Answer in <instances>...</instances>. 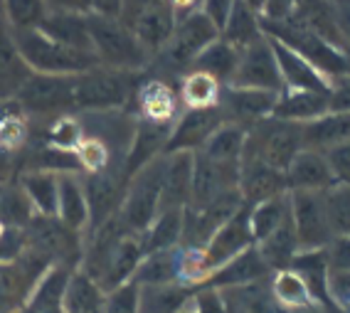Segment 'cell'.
<instances>
[{
  "label": "cell",
  "instance_id": "cell-1",
  "mask_svg": "<svg viewBox=\"0 0 350 313\" xmlns=\"http://www.w3.org/2000/svg\"><path fill=\"white\" fill-rule=\"evenodd\" d=\"M138 89V72L94 67L75 77V113H104L124 109Z\"/></svg>",
  "mask_w": 350,
  "mask_h": 313
},
{
  "label": "cell",
  "instance_id": "cell-2",
  "mask_svg": "<svg viewBox=\"0 0 350 313\" xmlns=\"http://www.w3.org/2000/svg\"><path fill=\"white\" fill-rule=\"evenodd\" d=\"M89 40H92V52L101 67L121 69V72H141L148 67V52L141 47L131 27L124 25L119 18H104V15H87Z\"/></svg>",
  "mask_w": 350,
  "mask_h": 313
},
{
  "label": "cell",
  "instance_id": "cell-3",
  "mask_svg": "<svg viewBox=\"0 0 350 313\" xmlns=\"http://www.w3.org/2000/svg\"><path fill=\"white\" fill-rule=\"evenodd\" d=\"M13 38L20 50V57L25 59L32 74L72 77L99 67V62H96V57L92 52L67 47V44L47 38L40 30H18L13 32Z\"/></svg>",
  "mask_w": 350,
  "mask_h": 313
},
{
  "label": "cell",
  "instance_id": "cell-4",
  "mask_svg": "<svg viewBox=\"0 0 350 313\" xmlns=\"http://www.w3.org/2000/svg\"><path fill=\"white\" fill-rule=\"evenodd\" d=\"M259 23H262V32L267 38L286 44L288 50L299 52L306 62H311L331 82L338 79V77L348 74V62H345L343 52L338 50V47H333L331 42H325L323 38H319L316 32L308 30L296 18H286L282 23H269V20L259 18Z\"/></svg>",
  "mask_w": 350,
  "mask_h": 313
},
{
  "label": "cell",
  "instance_id": "cell-5",
  "mask_svg": "<svg viewBox=\"0 0 350 313\" xmlns=\"http://www.w3.org/2000/svg\"><path fill=\"white\" fill-rule=\"evenodd\" d=\"M163 165H165V153L153 158L148 165L133 173L126 182L124 200L119 207V219L131 234H144L156 219L161 210V190H163Z\"/></svg>",
  "mask_w": 350,
  "mask_h": 313
},
{
  "label": "cell",
  "instance_id": "cell-6",
  "mask_svg": "<svg viewBox=\"0 0 350 313\" xmlns=\"http://www.w3.org/2000/svg\"><path fill=\"white\" fill-rule=\"evenodd\" d=\"M25 247L42 254L52 267L77 271L84 259L87 237L67 227L59 217L35 215L25 227Z\"/></svg>",
  "mask_w": 350,
  "mask_h": 313
},
{
  "label": "cell",
  "instance_id": "cell-7",
  "mask_svg": "<svg viewBox=\"0 0 350 313\" xmlns=\"http://www.w3.org/2000/svg\"><path fill=\"white\" fill-rule=\"evenodd\" d=\"M301 150H304V124L269 116L247 128L244 156L259 158L282 173H286V168Z\"/></svg>",
  "mask_w": 350,
  "mask_h": 313
},
{
  "label": "cell",
  "instance_id": "cell-8",
  "mask_svg": "<svg viewBox=\"0 0 350 313\" xmlns=\"http://www.w3.org/2000/svg\"><path fill=\"white\" fill-rule=\"evenodd\" d=\"M219 38V30L198 10L185 18L178 20V25L173 30V38L168 44L161 50V55L153 57L165 72H175V74H185L190 64L195 62V57L205 50L207 44H213Z\"/></svg>",
  "mask_w": 350,
  "mask_h": 313
},
{
  "label": "cell",
  "instance_id": "cell-9",
  "mask_svg": "<svg viewBox=\"0 0 350 313\" xmlns=\"http://www.w3.org/2000/svg\"><path fill=\"white\" fill-rule=\"evenodd\" d=\"M75 77L62 74H30L20 92L15 94L18 107L23 113L42 116V119H57L64 113H75Z\"/></svg>",
  "mask_w": 350,
  "mask_h": 313
},
{
  "label": "cell",
  "instance_id": "cell-10",
  "mask_svg": "<svg viewBox=\"0 0 350 313\" xmlns=\"http://www.w3.org/2000/svg\"><path fill=\"white\" fill-rule=\"evenodd\" d=\"M50 269L52 264L27 247L18 259L0 262V313L23 311L40 279Z\"/></svg>",
  "mask_w": 350,
  "mask_h": 313
},
{
  "label": "cell",
  "instance_id": "cell-11",
  "mask_svg": "<svg viewBox=\"0 0 350 313\" xmlns=\"http://www.w3.org/2000/svg\"><path fill=\"white\" fill-rule=\"evenodd\" d=\"M323 193H308V190L288 193L291 222H294L301 251L325 249L333 242V237H336L331 230V219H328V210H325Z\"/></svg>",
  "mask_w": 350,
  "mask_h": 313
},
{
  "label": "cell",
  "instance_id": "cell-12",
  "mask_svg": "<svg viewBox=\"0 0 350 313\" xmlns=\"http://www.w3.org/2000/svg\"><path fill=\"white\" fill-rule=\"evenodd\" d=\"M230 87L262 89V92H274V94L284 92L279 64H276L274 50H271V42L267 35L250 47L239 50V62L230 79Z\"/></svg>",
  "mask_w": 350,
  "mask_h": 313
},
{
  "label": "cell",
  "instance_id": "cell-13",
  "mask_svg": "<svg viewBox=\"0 0 350 313\" xmlns=\"http://www.w3.org/2000/svg\"><path fill=\"white\" fill-rule=\"evenodd\" d=\"M232 190H239V165L217 163L202 153H195L193 188H190V202L185 207L210 205Z\"/></svg>",
  "mask_w": 350,
  "mask_h": 313
},
{
  "label": "cell",
  "instance_id": "cell-14",
  "mask_svg": "<svg viewBox=\"0 0 350 313\" xmlns=\"http://www.w3.org/2000/svg\"><path fill=\"white\" fill-rule=\"evenodd\" d=\"M227 116L219 107H207V109H185L183 116H178L170 131L168 144H165V153H178V150H200L205 141L217 131L219 126L225 124Z\"/></svg>",
  "mask_w": 350,
  "mask_h": 313
},
{
  "label": "cell",
  "instance_id": "cell-15",
  "mask_svg": "<svg viewBox=\"0 0 350 313\" xmlns=\"http://www.w3.org/2000/svg\"><path fill=\"white\" fill-rule=\"evenodd\" d=\"M276 99L279 94L274 92H262V89H242V87H230L225 84L219 92V104L217 107L225 111L227 121L242 126H254L259 121L269 119L274 113Z\"/></svg>",
  "mask_w": 350,
  "mask_h": 313
},
{
  "label": "cell",
  "instance_id": "cell-16",
  "mask_svg": "<svg viewBox=\"0 0 350 313\" xmlns=\"http://www.w3.org/2000/svg\"><path fill=\"white\" fill-rule=\"evenodd\" d=\"M284 193H288V190L282 170L271 168L259 158L242 156V163H239V195H242L244 205H259V202L279 198Z\"/></svg>",
  "mask_w": 350,
  "mask_h": 313
},
{
  "label": "cell",
  "instance_id": "cell-17",
  "mask_svg": "<svg viewBox=\"0 0 350 313\" xmlns=\"http://www.w3.org/2000/svg\"><path fill=\"white\" fill-rule=\"evenodd\" d=\"M271 274L274 271L262 259L259 249L250 247V249H244L242 254H237V257L230 259L227 264H222L217 271H213L200 286H213L219 288V291H227V288H242V286H250V284L264 282Z\"/></svg>",
  "mask_w": 350,
  "mask_h": 313
},
{
  "label": "cell",
  "instance_id": "cell-18",
  "mask_svg": "<svg viewBox=\"0 0 350 313\" xmlns=\"http://www.w3.org/2000/svg\"><path fill=\"white\" fill-rule=\"evenodd\" d=\"M193 165L195 153L190 150L165 153L161 210H185V205L190 202V188H193Z\"/></svg>",
  "mask_w": 350,
  "mask_h": 313
},
{
  "label": "cell",
  "instance_id": "cell-19",
  "mask_svg": "<svg viewBox=\"0 0 350 313\" xmlns=\"http://www.w3.org/2000/svg\"><path fill=\"white\" fill-rule=\"evenodd\" d=\"M271 50H274L276 64H279V74H282L284 89H306V92H323L331 94V79L323 77L311 62H306L299 52L288 50L286 44L271 40Z\"/></svg>",
  "mask_w": 350,
  "mask_h": 313
},
{
  "label": "cell",
  "instance_id": "cell-20",
  "mask_svg": "<svg viewBox=\"0 0 350 313\" xmlns=\"http://www.w3.org/2000/svg\"><path fill=\"white\" fill-rule=\"evenodd\" d=\"M175 25H178V15H175V10L170 8L168 0H163V3L153 5L150 10L138 15L129 27H131V32L136 35L138 42H141V47L153 59V57L161 55V50L173 38Z\"/></svg>",
  "mask_w": 350,
  "mask_h": 313
},
{
  "label": "cell",
  "instance_id": "cell-21",
  "mask_svg": "<svg viewBox=\"0 0 350 313\" xmlns=\"http://www.w3.org/2000/svg\"><path fill=\"white\" fill-rule=\"evenodd\" d=\"M286 178V190L296 193V190H308V193H323L331 185H336L325 161V153L321 150L304 148L299 156L291 161V165L284 173Z\"/></svg>",
  "mask_w": 350,
  "mask_h": 313
},
{
  "label": "cell",
  "instance_id": "cell-22",
  "mask_svg": "<svg viewBox=\"0 0 350 313\" xmlns=\"http://www.w3.org/2000/svg\"><path fill=\"white\" fill-rule=\"evenodd\" d=\"M30 67L20 57L18 44H15L13 30L0 15V101L15 99V94L30 79Z\"/></svg>",
  "mask_w": 350,
  "mask_h": 313
},
{
  "label": "cell",
  "instance_id": "cell-23",
  "mask_svg": "<svg viewBox=\"0 0 350 313\" xmlns=\"http://www.w3.org/2000/svg\"><path fill=\"white\" fill-rule=\"evenodd\" d=\"M328 113V94L323 92H306V89H284L274 107V119L308 124Z\"/></svg>",
  "mask_w": 350,
  "mask_h": 313
},
{
  "label": "cell",
  "instance_id": "cell-24",
  "mask_svg": "<svg viewBox=\"0 0 350 313\" xmlns=\"http://www.w3.org/2000/svg\"><path fill=\"white\" fill-rule=\"evenodd\" d=\"M57 217L72 230L81 232L87 237L89 230V205L84 182L77 173H62L59 176V198H57Z\"/></svg>",
  "mask_w": 350,
  "mask_h": 313
},
{
  "label": "cell",
  "instance_id": "cell-25",
  "mask_svg": "<svg viewBox=\"0 0 350 313\" xmlns=\"http://www.w3.org/2000/svg\"><path fill=\"white\" fill-rule=\"evenodd\" d=\"M350 141V111H328L319 119L304 124V148L321 150L336 148Z\"/></svg>",
  "mask_w": 350,
  "mask_h": 313
},
{
  "label": "cell",
  "instance_id": "cell-26",
  "mask_svg": "<svg viewBox=\"0 0 350 313\" xmlns=\"http://www.w3.org/2000/svg\"><path fill=\"white\" fill-rule=\"evenodd\" d=\"M175 282H183V247L150 251L141 259L133 274V284L138 286H163Z\"/></svg>",
  "mask_w": 350,
  "mask_h": 313
},
{
  "label": "cell",
  "instance_id": "cell-27",
  "mask_svg": "<svg viewBox=\"0 0 350 313\" xmlns=\"http://www.w3.org/2000/svg\"><path fill=\"white\" fill-rule=\"evenodd\" d=\"M47 38L57 40V42L75 47V50L92 52V40H89V27H87V15L77 13H64V10H55L50 8L44 15L42 25L38 27ZM94 55V52H92Z\"/></svg>",
  "mask_w": 350,
  "mask_h": 313
},
{
  "label": "cell",
  "instance_id": "cell-28",
  "mask_svg": "<svg viewBox=\"0 0 350 313\" xmlns=\"http://www.w3.org/2000/svg\"><path fill=\"white\" fill-rule=\"evenodd\" d=\"M136 101L141 119L146 121H158V124H175V113H178V99L170 84L163 79H150L146 84H138L136 89Z\"/></svg>",
  "mask_w": 350,
  "mask_h": 313
},
{
  "label": "cell",
  "instance_id": "cell-29",
  "mask_svg": "<svg viewBox=\"0 0 350 313\" xmlns=\"http://www.w3.org/2000/svg\"><path fill=\"white\" fill-rule=\"evenodd\" d=\"M18 185L25 193L35 215L57 217V198H59V176L47 170H23L18 173Z\"/></svg>",
  "mask_w": 350,
  "mask_h": 313
},
{
  "label": "cell",
  "instance_id": "cell-30",
  "mask_svg": "<svg viewBox=\"0 0 350 313\" xmlns=\"http://www.w3.org/2000/svg\"><path fill=\"white\" fill-rule=\"evenodd\" d=\"M190 284L175 282L163 286H138V313H180L193 299Z\"/></svg>",
  "mask_w": 350,
  "mask_h": 313
},
{
  "label": "cell",
  "instance_id": "cell-31",
  "mask_svg": "<svg viewBox=\"0 0 350 313\" xmlns=\"http://www.w3.org/2000/svg\"><path fill=\"white\" fill-rule=\"evenodd\" d=\"M244 146H247V126L234 124V121H225L213 136L207 138L205 146L195 153L213 158L217 163H242Z\"/></svg>",
  "mask_w": 350,
  "mask_h": 313
},
{
  "label": "cell",
  "instance_id": "cell-32",
  "mask_svg": "<svg viewBox=\"0 0 350 313\" xmlns=\"http://www.w3.org/2000/svg\"><path fill=\"white\" fill-rule=\"evenodd\" d=\"M69 276H72V269L52 267L40 279V284L35 286V291H32V296L27 299V303L20 313H64L62 299Z\"/></svg>",
  "mask_w": 350,
  "mask_h": 313
},
{
  "label": "cell",
  "instance_id": "cell-33",
  "mask_svg": "<svg viewBox=\"0 0 350 313\" xmlns=\"http://www.w3.org/2000/svg\"><path fill=\"white\" fill-rule=\"evenodd\" d=\"M256 249L262 254V259L269 264L271 271H282L288 269L294 257L299 254V239H296L294 222H291V215L286 217L284 225H279L269 237H264L262 242H256Z\"/></svg>",
  "mask_w": 350,
  "mask_h": 313
},
{
  "label": "cell",
  "instance_id": "cell-34",
  "mask_svg": "<svg viewBox=\"0 0 350 313\" xmlns=\"http://www.w3.org/2000/svg\"><path fill=\"white\" fill-rule=\"evenodd\" d=\"M239 62V50L232 47L230 42H225L222 38H217L213 44H207L200 55L195 57V62L190 64L188 72H202V74H210L213 79H217L222 87L230 84L234 69Z\"/></svg>",
  "mask_w": 350,
  "mask_h": 313
},
{
  "label": "cell",
  "instance_id": "cell-35",
  "mask_svg": "<svg viewBox=\"0 0 350 313\" xmlns=\"http://www.w3.org/2000/svg\"><path fill=\"white\" fill-rule=\"evenodd\" d=\"M104 301L107 294L92 276H87L81 269L72 271L62 299L64 313H104Z\"/></svg>",
  "mask_w": 350,
  "mask_h": 313
},
{
  "label": "cell",
  "instance_id": "cell-36",
  "mask_svg": "<svg viewBox=\"0 0 350 313\" xmlns=\"http://www.w3.org/2000/svg\"><path fill=\"white\" fill-rule=\"evenodd\" d=\"M219 38L225 40V42H230L232 47H237V50L250 47V44L256 42V40L264 38L259 15H256L244 0H237L234 8H232L227 25L222 27V32H219Z\"/></svg>",
  "mask_w": 350,
  "mask_h": 313
},
{
  "label": "cell",
  "instance_id": "cell-37",
  "mask_svg": "<svg viewBox=\"0 0 350 313\" xmlns=\"http://www.w3.org/2000/svg\"><path fill=\"white\" fill-rule=\"evenodd\" d=\"M183 239V210H161L156 219L150 222L148 230L141 234L146 254L163 249H175L180 247Z\"/></svg>",
  "mask_w": 350,
  "mask_h": 313
},
{
  "label": "cell",
  "instance_id": "cell-38",
  "mask_svg": "<svg viewBox=\"0 0 350 313\" xmlns=\"http://www.w3.org/2000/svg\"><path fill=\"white\" fill-rule=\"evenodd\" d=\"M288 215H291L288 193L279 195V198H271V200H264V202H259V205H252L250 207V230H252V237H254V245L256 242H262L264 237H269L279 225H284Z\"/></svg>",
  "mask_w": 350,
  "mask_h": 313
},
{
  "label": "cell",
  "instance_id": "cell-39",
  "mask_svg": "<svg viewBox=\"0 0 350 313\" xmlns=\"http://www.w3.org/2000/svg\"><path fill=\"white\" fill-rule=\"evenodd\" d=\"M269 291H271V296H274L276 303L284 308L316 306V301H313L306 282H304L294 269L274 271V274L269 276Z\"/></svg>",
  "mask_w": 350,
  "mask_h": 313
},
{
  "label": "cell",
  "instance_id": "cell-40",
  "mask_svg": "<svg viewBox=\"0 0 350 313\" xmlns=\"http://www.w3.org/2000/svg\"><path fill=\"white\" fill-rule=\"evenodd\" d=\"M50 10L47 0H0V15L13 32L38 30Z\"/></svg>",
  "mask_w": 350,
  "mask_h": 313
},
{
  "label": "cell",
  "instance_id": "cell-41",
  "mask_svg": "<svg viewBox=\"0 0 350 313\" xmlns=\"http://www.w3.org/2000/svg\"><path fill=\"white\" fill-rule=\"evenodd\" d=\"M222 84L202 72H185L180 82V101L188 109H207L219 104Z\"/></svg>",
  "mask_w": 350,
  "mask_h": 313
},
{
  "label": "cell",
  "instance_id": "cell-42",
  "mask_svg": "<svg viewBox=\"0 0 350 313\" xmlns=\"http://www.w3.org/2000/svg\"><path fill=\"white\" fill-rule=\"evenodd\" d=\"M32 217H35V210L18 182H0V225L27 227Z\"/></svg>",
  "mask_w": 350,
  "mask_h": 313
},
{
  "label": "cell",
  "instance_id": "cell-43",
  "mask_svg": "<svg viewBox=\"0 0 350 313\" xmlns=\"http://www.w3.org/2000/svg\"><path fill=\"white\" fill-rule=\"evenodd\" d=\"M81 138H84V126L77 113H64V116L50 119L47 131H44V144L59 150H77Z\"/></svg>",
  "mask_w": 350,
  "mask_h": 313
},
{
  "label": "cell",
  "instance_id": "cell-44",
  "mask_svg": "<svg viewBox=\"0 0 350 313\" xmlns=\"http://www.w3.org/2000/svg\"><path fill=\"white\" fill-rule=\"evenodd\" d=\"M323 198L333 234L336 237H350V185L336 182L325 190Z\"/></svg>",
  "mask_w": 350,
  "mask_h": 313
},
{
  "label": "cell",
  "instance_id": "cell-45",
  "mask_svg": "<svg viewBox=\"0 0 350 313\" xmlns=\"http://www.w3.org/2000/svg\"><path fill=\"white\" fill-rule=\"evenodd\" d=\"M325 303L340 313H350V271L328 269V279H325Z\"/></svg>",
  "mask_w": 350,
  "mask_h": 313
},
{
  "label": "cell",
  "instance_id": "cell-46",
  "mask_svg": "<svg viewBox=\"0 0 350 313\" xmlns=\"http://www.w3.org/2000/svg\"><path fill=\"white\" fill-rule=\"evenodd\" d=\"M104 313H138V284L129 282L109 291L104 301Z\"/></svg>",
  "mask_w": 350,
  "mask_h": 313
},
{
  "label": "cell",
  "instance_id": "cell-47",
  "mask_svg": "<svg viewBox=\"0 0 350 313\" xmlns=\"http://www.w3.org/2000/svg\"><path fill=\"white\" fill-rule=\"evenodd\" d=\"M325 161H328L333 180L340 185H350V141L325 150Z\"/></svg>",
  "mask_w": 350,
  "mask_h": 313
},
{
  "label": "cell",
  "instance_id": "cell-48",
  "mask_svg": "<svg viewBox=\"0 0 350 313\" xmlns=\"http://www.w3.org/2000/svg\"><path fill=\"white\" fill-rule=\"evenodd\" d=\"M234 3H237V0H202L200 13L205 15L219 32H222V27H225L227 20H230V13H232V8H234Z\"/></svg>",
  "mask_w": 350,
  "mask_h": 313
},
{
  "label": "cell",
  "instance_id": "cell-49",
  "mask_svg": "<svg viewBox=\"0 0 350 313\" xmlns=\"http://www.w3.org/2000/svg\"><path fill=\"white\" fill-rule=\"evenodd\" d=\"M328 111H350V74L338 77L331 82Z\"/></svg>",
  "mask_w": 350,
  "mask_h": 313
},
{
  "label": "cell",
  "instance_id": "cell-50",
  "mask_svg": "<svg viewBox=\"0 0 350 313\" xmlns=\"http://www.w3.org/2000/svg\"><path fill=\"white\" fill-rule=\"evenodd\" d=\"M331 269L350 271V237H333V242L325 247Z\"/></svg>",
  "mask_w": 350,
  "mask_h": 313
},
{
  "label": "cell",
  "instance_id": "cell-51",
  "mask_svg": "<svg viewBox=\"0 0 350 313\" xmlns=\"http://www.w3.org/2000/svg\"><path fill=\"white\" fill-rule=\"evenodd\" d=\"M294 8H296V0H267L262 20H269V23H282V20H286L288 15L294 13Z\"/></svg>",
  "mask_w": 350,
  "mask_h": 313
},
{
  "label": "cell",
  "instance_id": "cell-52",
  "mask_svg": "<svg viewBox=\"0 0 350 313\" xmlns=\"http://www.w3.org/2000/svg\"><path fill=\"white\" fill-rule=\"evenodd\" d=\"M158 3H163V0H124V3H121V18L119 20L124 23V25H131L138 15L146 13V10H150V8L158 5Z\"/></svg>",
  "mask_w": 350,
  "mask_h": 313
},
{
  "label": "cell",
  "instance_id": "cell-53",
  "mask_svg": "<svg viewBox=\"0 0 350 313\" xmlns=\"http://www.w3.org/2000/svg\"><path fill=\"white\" fill-rule=\"evenodd\" d=\"M20 170V161L15 150L0 148V182H10V178Z\"/></svg>",
  "mask_w": 350,
  "mask_h": 313
},
{
  "label": "cell",
  "instance_id": "cell-54",
  "mask_svg": "<svg viewBox=\"0 0 350 313\" xmlns=\"http://www.w3.org/2000/svg\"><path fill=\"white\" fill-rule=\"evenodd\" d=\"M47 3H50V8L64 10V13H77V15L92 13V0H47Z\"/></svg>",
  "mask_w": 350,
  "mask_h": 313
},
{
  "label": "cell",
  "instance_id": "cell-55",
  "mask_svg": "<svg viewBox=\"0 0 350 313\" xmlns=\"http://www.w3.org/2000/svg\"><path fill=\"white\" fill-rule=\"evenodd\" d=\"M121 3L124 0H92V13L104 18H121Z\"/></svg>",
  "mask_w": 350,
  "mask_h": 313
},
{
  "label": "cell",
  "instance_id": "cell-56",
  "mask_svg": "<svg viewBox=\"0 0 350 313\" xmlns=\"http://www.w3.org/2000/svg\"><path fill=\"white\" fill-rule=\"evenodd\" d=\"M168 3L175 10V15H178V20L185 18V15H190V13H198L202 5V0H168Z\"/></svg>",
  "mask_w": 350,
  "mask_h": 313
},
{
  "label": "cell",
  "instance_id": "cell-57",
  "mask_svg": "<svg viewBox=\"0 0 350 313\" xmlns=\"http://www.w3.org/2000/svg\"><path fill=\"white\" fill-rule=\"evenodd\" d=\"M225 294V313H250L242 306V301L234 296V291H222Z\"/></svg>",
  "mask_w": 350,
  "mask_h": 313
},
{
  "label": "cell",
  "instance_id": "cell-58",
  "mask_svg": "<svg viewBox=\"0 0 350 313\" xmlns=\"http://www.w3.org/2000/svg\"><path fill=\"white\" fill-rule=\"evenodd\" d=\"M244 3H247V5H250L252 10H254V13L259 15V18H262V13H264V5H267V0H244Z\"/></svg>",
  "mask_w": 350,
  "mask_h": 313
},
{
  "label": "cell",
  "instance_id": "cell-59",
  "mask_svg": "<svg viewBox=\"0 0 350 313\" xmlns=\"http://www.w3.org/2000/svg\"><path fill=\"white\" fill-rule=\"evenodd\" d=\"M321 308H325V313H340V311H336V308L328 306V303H325V306H321Z\"/></svg>",
  "mask_w": 350,
  "mask_h": 313
},
{
  "label": "cell",
  "instance_id": "cell-60",
  "mask_svg": "<svg viewBox=\"0 0 350 313\" xmlns=\"http://www.w3.org/2000/svg\"><path fill=\"white\" fill-rule=\"evenodd\" d=\"M180 313H195V311H193V308H190V301H188V306L183 308V311H180Z\"/></svg>",
  "mask_w": 350,
  "mask_h": 313
},
{
  "label": "cell",
  "instance_id": "cell-61",
  "mask_svg": "<svg viewBox=\"0 0 350 313\" xmlns=\"http://www.w3.org/2000/svg\"><path fill=\"white\" fill-rule=\"evenodd\" d=\"M3 232H5V225H0V239H3Z\"/></svg>",
  "mask_w": 350,
  "mask_h": 313
},
{
  "label": "cell",
  "instance_id": "cell-62",
  "mask_svg": "<svg viewBox=\"0 0 350 313\" xmlns=\"http://www.w3.org/2000/svg\"><path fill=\"white\" fill-rule=\"evenodd\" d=\"M331 3H338V0H331Z\"/></svg>",
  "mask_w": 350,
  "mask_h": 313
},
{
  "label": "cell",
  "instance_id": "cell-63",
  "mask_svg": "<svg viewBox=\"0 0 350 313\" xmlns=\"http://www.w3.org/2000/svg\"><path fill=\"white\" fill-rule=\"evenodd\" d=\"M18 313H20V311H18Z\"/></svg>",
  "mask_w": 350,
  "mask_h": 313
}]
</instances>
